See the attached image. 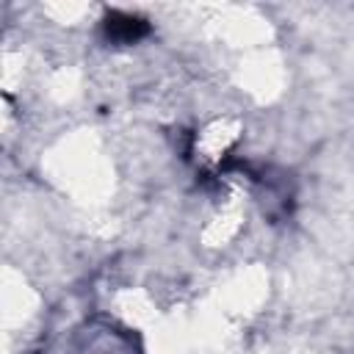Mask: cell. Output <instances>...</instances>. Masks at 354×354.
I'll return each instance as SVG.
<instances>
[{"instance_id":"1","label":"cell","mask_w":354,"mask_h":354,"mask_svg":"<svg viewBox=\"0 0 354 354\" xmlns=\"http://www.w3.org/2000/svg\"><path fill=\"white\" fill-rule=\"evenodd\" d=\"M105 30L116 41H136L138 36L147 33V25L141 19H136V17H127V14H111Z\"/></svg>"}]
</instances>
